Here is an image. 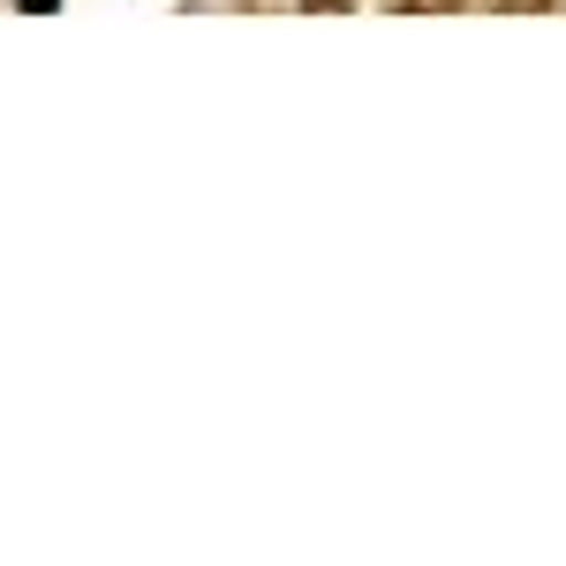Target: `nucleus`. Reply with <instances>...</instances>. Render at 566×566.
I'll use <instances>...</instances> for the list:
<instances>
[{
    "label": "nucleus",
    "mask_w": 566,
    "mask_h": 566,
    "mask_svg": "<svg viewBox=\"0 0 566 566\" xmlns=\"http://www.w3.org/2000/svg\"><path fill=\"white\" fill-rule=\"evenodd\" d=\"M15 8H23V15H53L61 0H15Z\"/></svg>",
    "instance_id": "obj_1"
}]
</instances>
